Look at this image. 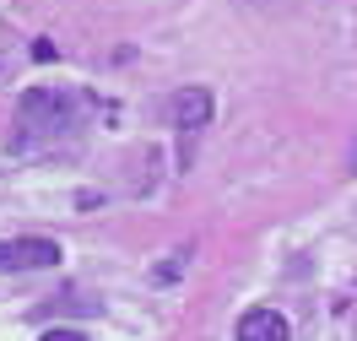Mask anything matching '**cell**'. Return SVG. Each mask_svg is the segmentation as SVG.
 Segmentation results:
<instances>
[{
  "mask_svg": "<svg viewBox=\"0 0 357 341\" xmlns=\"http://www.w3.org/2000/svg\"><path fill=\"white\" fill-rule=\"evenodd\" d=\"M70 109H76V98H70V92H60V87H33L22 98V119H17L11 146H17V152H33L38 136H54L60 125H70Z\"/></svg>",
  "mask_w": 357,
  "mask_h": 341,
  "instance_id": "1",
  "label": "cell"
},
{
  "mask_svg": "<svg viewBox=\"0 0 357 341\" xmlns=\"http://www.w3.org/2000/svg\"><path fill=\"white\" fill-rule=\"evenodd\" d=\"M60 266L54 238H0V271H49Z\"/></svg>",
  "mask_w": 357,
  "mask_h": 341,
  "instance_id": "2",
  "label": "cell"
},
{
  "mask_svg": "<svg viewBox=\"0 0 357 341\" xmlns=\"http://www.w3.org/2000/svg\"><path fill=\"white\" fill-rule=\"evenodd\" d=\"M168 114H174L178 130H201L206 119H211V92H206V87H184V92H174Z\"/></svg>",
  "mask_w": 357,
  "mask_h": 341,
  "instance_id": "3",
  "label": "cell"
},
{
  "mask_svg": "<svg viewBox=\"0 0 357 341\" xmlns=\"http://www.w3.org/2000/svg\"><path fill=\"white\" fill-rule=\"evenodd\" d=\"M238 341H287V319L276 309H249L238 319Z\"/></svg>",
  "mask_w": 357,
  "mask_h": 341,
  "instance_id": "4",
  "label": "cell"
},
{
  "mask_svg": "<svg viewBox=\"0 0 357 341\" xmlns=\"http://www.w3.org/2000/svg\"><path fill=\"white\" fill-rule=\"evenodd\" d=\"M38 341H87V336H82V331H44Z\"/></svg>",
  "mask_w": 357,
  "mask_h": 341,
  "instance_id": "5",
  "label": "cell"
}]
</instances>
